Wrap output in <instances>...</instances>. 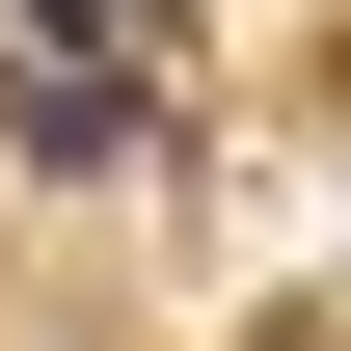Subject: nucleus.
Segmentation results:
<instances>
[{
	"mask_svg": "<svg viewBox=\"0 0 351 351\" xmlns=\"http://www.w3.org/2000/svg\"><path fill=\"white\" fill-rule=\"evenodd\" d=\"M0 162H27V189L162 162V82H135V54H27V27H0Z\"/></svg>",
	"mask_w": 351,
	"mask_h": 351,
	"instance_id": "f257e3e1",
	"label": "nucleus"
}]
</instances>
